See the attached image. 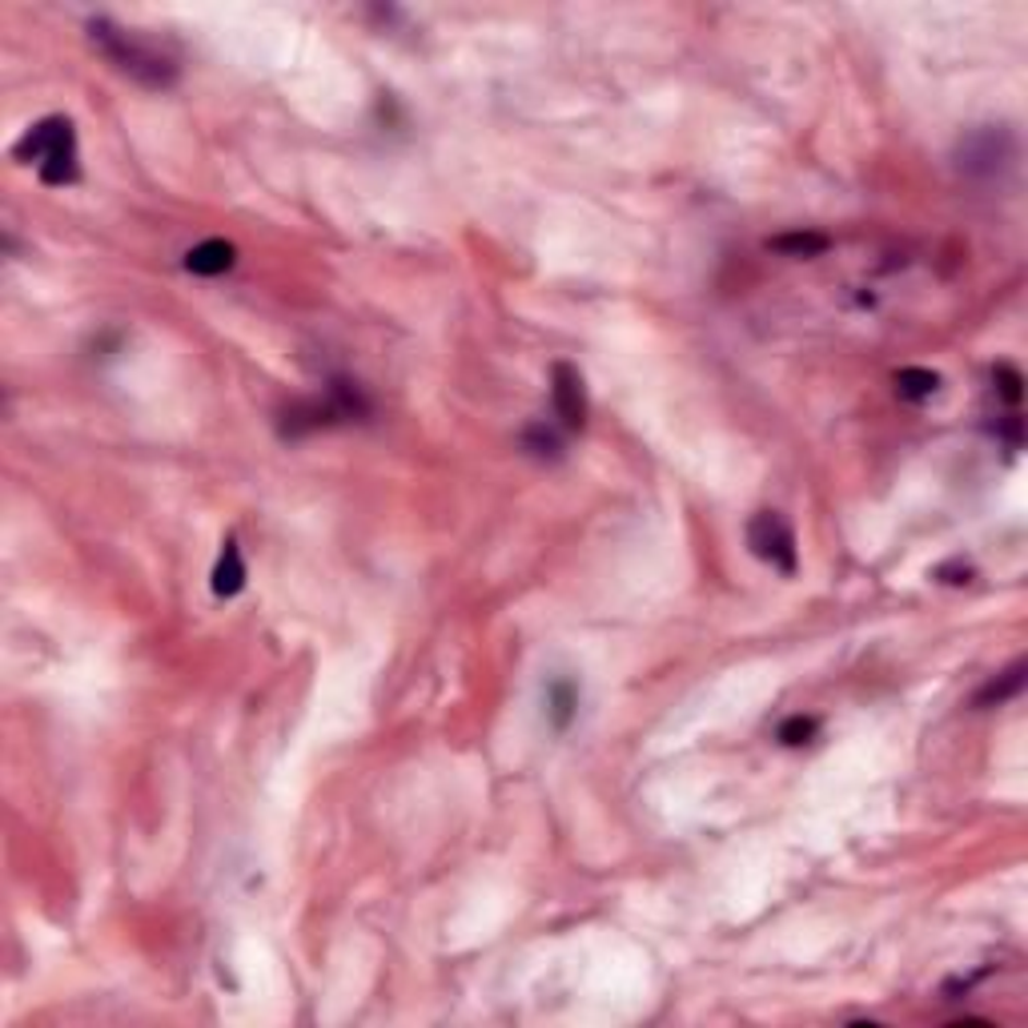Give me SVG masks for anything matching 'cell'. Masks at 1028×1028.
Masks as SVG:
<instances>
[{
    "instance_id": "6da1fadb",
    "label": "cell",
    "mask_w": 1028,
    "mask_h": 1028,
    "mask_svg": "<svg viewBox=\"0 0 1028 1028\" xmlns=\"http://www.w3.org/2000/svg\"><path fill=\"white\" fill-rule=\"evenodd\" d=\"M88 40H93L125 76H133L137 85H145V88H169L177 81V73H181V64H177L174 52H165L162 45L137 37L133 28L113 25L109 16H93V21H88Z\"/></svg>"
},
{
    "instance_id": "7a4b0ae2",
    "label": "cell",
    "mask_w": 1028,
    "mask_h": 1028,
    "mask_svg": "<svg viewBox=\"0 0 1028 1028\" xmlns=\"http://www.w3.org/2000/svg\"><path fill=\"white\" fill-rule=\"evenodd\" d=\"M13 157L25 165H37L45 186H73L81 177L76 165V133L69 117H45L28 129L13 145Z\"/></svg>"
},
{
    "instance_id": "3957f363",
    "label": "cell",
    "mask_w": 1028,
    "mask_h": 1028,
    "mask_svg": "<svg viewBox=\"0 0 1028 1028\" xmlns=\"http://www.w3.org/2000/svg\"><path fill=\"white\" fill-rule=\"evenodd\" d=\"M370 414V402L358 386L346 382V378H334L326 398H314V402H294V406L282 414V434L285 438H302V434L326 430V426H342V422L366 418Z\"/></svg>"
},
{
    "instance_id": "277c9868",
    "label": "cell",
    "mask_w": 1028,
    "mask_h": 1028,
    "mask_svg": "<svg viewBox=\"0 0 1028 1028\" xmlns=\"http://www.w3.org/2000/svg\"><path fill=\"white\" fill-rule=\"evenodd\" d=\"M1016 157V137L1004 125H984L960 137L956 145V169L965 177H1001Z\"/></svg>"
},
{
    "instance_id": "5b68a950",
    "label": "cell",
    "mask_w": 1028,
    "mask_h": 1028,
    "mask_svg": "<svg viewBox=\"0 0 1028 1028\" xmlns=\"http://www.w3.org/2000/svg\"><path fill=\"white\" fill-rule=\"evenodd\" d=\"M747 546L780 575H795V534L780 510H759L756 519L747 522Z\"/></svg>"
},
{
    "instance_id": "8992f818",
    "label": "cell",
    "mask_w": 1028,
    "mask_h": 1028,
    "mask_svg": "<svg viewBox=\"0 0 1028 1028\" xmlns=\"http://www.w3.org/2000/svg\"><path fill=\"white\" fill-rule=\"evenodd\" d=\"M551 406H555V418L567 426V430H582L587 422V386H582V374L567 362H558L551 370Z\"/></svg>"
},
{
    "instance_id": "52a82bcc",
    "label": "cell",
    "mask_w": 1028,
    "mask_h": 1028,
    "mask_svg": "<svg viewBox=\"0 0 1028 1028\" xmlns=\"http://www.w3.org/2000/svg\"><path fill=\"white\" fill-rule=\"evenodd\" d=\"M234 261L237 249L229 241H222V237H210V241H201V246H193L186 253V270L198 273V277H217V273L234 270Z\"/></svg>"
},
{
    "instance_id": "ba28073f",
    "label": "cell",
    "mask_w": 1028,
    "mask_h": 1028,
    "mask_svg": "<svg viewBox=\"0 0 1028 1028\" xmlns=\"http://www.w3.org/2000/svg\"><path fill=\"white\" fill-rule=\"evenodd\" d=\"M241 587H246V558H241L237 539H225L222 558H217V567H213V595L234 599V595H241Z\"/></svg>"
},
{
    "instance_id": "9c48e42d",
    "label": "cell",
    "mask_w": 1028,
    "mask_h": 1028,
    "mask_svg": "<svg viewBox=\"0 0 1028 1028\" xmlns=\"http://www.w3.org/2000/svg\"><path fill=\"white\" fill-rule=\"evenodd\" d=\"M575 711H579V683L567 680V675H555L546 683V723L555 731H567Z\"/></svg>"
},
{
    "instance_id": "30bf717a",
    "label": "cell",
    "mask_w": 1028,
    "mask_h": 1028,
    "mask_svg": "<svg viewBox=\"0 0 1028 1028\" xmlns=\"http://www.w3.org/2000/svg\"><path fill=\"white\" fill-rule=\"evenodd\" d=\"M936 390H941V374H936V370L908 366V370L896 374V394L905 398V402H929Z\"/></svg>"
},
{
    "instance_id": "8fae6325",
    "label": "cell",
    "mask_w": 1028,
    "mask_h": 1028,
    "mask_svg": "<svg viewBox=\"0 0 1028 1028\" xmlns=\"http://www.w3.org/2000/svg\"><path fill=\"white\" fill-rule=\"evenodd\" d=\"M1025 663H1013V667L1004 671L1001 680H992L989 687H980L977 695V707H996V704H1008V699H1016L1020 695V687H1025Z\"/></svg>"
},
{
    "instance_id": "7c38bea8",
    "label": "cell",
    "mask_w": 1028,
    "mask_h": 1028,
    "mask_svg": "<svg viewBox=\"0 0 1028 1028\" xmlns=\"http://www.w3.org/2000/svg\"><path fill=\"white\" fill-rule=\"evenodd\" d=\"M776 253H783V258H819L824 249H828V237L824 234H812V229H800V234H780L768 241Z\"/></svg>"
},
{
    "instance_id": "4fadbf2b",
    "label": "cell",
    "mask_w": 1028,
    "mask_h": 1028,
    "mask_svg": "<svg viewBox=\"0 0 1028 1028\" xmlns=\"http://www.w3.org/2000/svg\"><path fill=\"white\" fill-rule=\"evenodd\" d=\"M522 450H527V454H534V459H558V454H563V438H558L555 426L534 422V426H527V430H522Z\"/></svg>"
},
{
    "instance_id": "5bb4252c",
    "label": "cell",
    "mask_w": 1028,
    "mask_h": 1028,
    "mask_svg": "<svg viewBox=\"0 0 1028 1028\" xmlns=\"http://www.w3.org/2000/svg\"><path fill=\"white\" fill-rule=\"evenodd\" d=\"M816 731H819V719L816 716H792V719H783V723H780L776 740H780L783 747H804V744H812V740H816Z\"/></svg>"
},
{
    "instance_id": "9a60e30c",
    "label": "cell",
    "mask_w": 1028,
    "mask_h": 1028,
    "mask_svg": "<svg viewBox=\"0 0 1028 1028\" xmlns=\"http://www.w3.org/2000/svg\"><path fill=\"white\" fill-rule=\"evenodd\" d=\"M992 386H996V394H1001L1008 406H1020V398H1025V378H1020L1016 366L1001 362V366L992 370Z\"/></svg>"
}]
</instances>
